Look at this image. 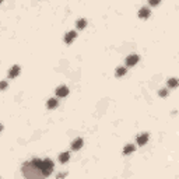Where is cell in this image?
<instances>
[{
  "label": "cell",
  "mask_w": 179,
  "mask_h": 179,
  "mask_svg": "<svg viewBox=\"0 0 179 179\" xmlns=\"http://www.w3.org/2000/svg\"><path fill=\"white\" fill-rule=\"evenodd\" d=\"M133 151H134V146H132V144H127V146L123 148V154H130Z\"/></svg>",
  "instance_id": "15"
},
{
  "label": "cell",
  "mask_w": 179,
  "mask_h": 179,
  "mask_svg": "<svg viewBox=\"0 0 179 179\" xmlns=\"http://www.w3.org/2000/svg\"><path fill=\"white\" fill-rule=\"evenodd\" d=\"M69 160H70V153H69V151H64V153H62V154L59 156V162L66 164Z\"/></svg>",
  "instance_id": "9"
},
{
  "label": "cell",
  "mask_w": 179,
  "mask_h": 179,
  "mask_svg": "<svg viewBox=\"0 0 179 179\" xmlns=\"http://www.w3.org/2000/svg\"><path fill=\"white\" fill-rule=\"evenodd\" d=\"M18 74H20V66L16 64V66H13V67L10 69V71H8V78H16Z\"/></svg>",
  "instance_id": "5"
},
{
  "label": "cell",
  "mask_w": 179,
  "mask_h": 179,
  "mask_svg": "<svg viewBox=\"0 0 179 179\" xmlns=\"http://www.w3.org/2000/svg\"><path fill=\"white\" fill-rule=\"evenodd\" d=\"M83 143H84V141H83V139H80V137H77L76 140H74V141H73V143H71V150H74V151H77V150H80V148L83 147Z\"/></svg>",
  "instance_id": "7"
},
{
  "label": "cell",
  "mask_w": 179,
  "mask_h": 179,
  "mask_svg": "<svg viewBox=\"0 0 179 179\" xmlns=\"http://www.w3.org/2000/svg\"><path fill=\"white\" fill-rule=\"evenodd\" d=\"M67 94H69V88H67V86H60L59 88H56V95L60 97V98L67 97Z\"/></svg>",
  "instance_id": "4"
},
{
  "label": "cell",
  "mask_w": 179,
  "mask_h": 179,
  "mask_svg": "<svg viewBox=\"0 0 179 179\" xmlns=\"http://www.w3.org/2000/svg\"><path fill=\"white\" fill-rule=\"evenodd\" d=\"M76 37H77V32L76 31H69L66 34V37H64V42H66V44H71Z\"/></svg>",
  "instance_id": "6"
},
{
  "label": "cell",
  "mask_w": 179,
  "mask_h": 179,
  "mask_svg": "<svg viewBox=\"0 0 179 179\" xmlns=\"http://www.w3.org/2000/svg\"><path fill=\"white\" fill-rule=\"evenodd\" d=\"M76 25H77L78 30H84L87 27V20H84V18H80L77 23H76Z\"/></svg>",
  "instance_id": "11"
},
{
  "label": "cell",
  "mask_w": 179,
  "mask_h": 179,
  "mask_svg": "<svg viewBox=\"0 0 179 179\" xmlns=\"http://www.w3.org/2000/svg\"><path fill=\"white\" fill-rule=\"evenodd\" d=\"M42 160L34 158L31 161H27L21 165V172L25 179H45L46 176L44 175V172L41 169Z\"/></svg>",
  "instance_id": "1"
},
{
  "label": "cell",
  "mask_w": 179,
  "mask_h": 179,
  "mask_svg": "<svg viewBox=\"0 0 179 179\" xmlns=\"http://www.w3.org/2000/svg\"><path fill=\"white\" fill-rule=\"evenodd\" d=\"M56 106H57V100H56V98H50V100H48V108L55 109Z\"/></svg>",
  "instance_id": "12"
},
{
  "label": "cell",
  "mask_w": 179,
  "mask_h": 179,
  "mask_svg": "<svg viewBox=\"0 0 179 179\" xmlns=\"http://www.w3.org/2000/svg\"><path fill=\"white\" fill-rule=\"evenodd\" d=\"M0 88H1V90H6V88H7V83H6V81H1V84H0Z\"/></svg>",
  "instance_id": "19"
},
{
  "label": "cell",
  "mask_w": 179,
  "mask_h": 179,
  "mask_svg": "<svg viewBox=\"0 0 179 179\" xmlns=\"http://www.w3.org/2000/svg\"><path fill=\"white\" fill-rule=\"evenodd\" d=\"M150 4L151 6H157V4H160V0H150Z\"/></svg>",
  "instance_id": "18"
},
{
  "label": "cell",
  "mask_w": 179,
  "mask_h": 179,
  "mask_svg": "<svg viewBox=\"0 0 179 179\" xmlns=\"http://www.w3.org/2000/svg\"><path fill=\"white\" fill-rule=\"evenodd\" d=\"M53 168H55V164L52 160H49V158H46V160H42V165H41V169H42V172H44V175L45 176H49L52 172H53Z\"/></svg>",
  "instance_id": "2"
},
{
  "label": "cell",
  "mask_w": 179,
  "mask_h": 179,
  "mask_svg": "<svg viewBox=\"0 0 179 179\" xmlns=\"http://www.w3.org/2000/svg\"><path fill=\"white\" fill-rule=\"evenodd\" d=\"M137 62H139V56L137 55H129L126 57V66H129V67H133Z\"/></svg>",
  "instance_id": "3"
},
{
  "label": "cell",
  "mask_w": 179,
  "mask_h": 179,
  "mask_svg": "<svg viewBox=\"0 0 179 179\" xmlns=\"http://www.w3.org/2000/svg\"><path fill=\"white\" fill-rule=\"evenodd\" d=\"M167 95H168V90H161V91H160V97H167Z\"/></svg>",
  "instance_id": "16"
},
{
  "label": "cell",
  "mask_w": 179,
  "mask_h": 179,
  "mask_svg": "<svg viewBox=\"0 0 179 179\" xmlns=\"http://www.w3.org/2000/svg\"><path fill=\"white\" fill-rule=\"evenodd\" d=\"M147 141H148V134L147 133H143V134H140V136L137 137V144H139V146H146Z\"/></svg>",
  "instance_id": "8"
},
{
  "label": "cell",
  "mask_w": 179,
  "mask_h": 179,
  "mask_svg": "<svg viewBox=\"0 0 179 179\" xmlns=\"http://www.w3.org/2000/svg\"><path fill=\"white\" fill-rule=\"evenodd\" d=\"M115 74H116V77H123L126 74V67H117Z\"/></svg>",
  "instance_id": "14"
},
{
  "label": "cell",
  "mask_w": 179,
  "mask_h": 179,
  "mask_svg": "<svg viewBox=\"0 0 179 179\" xmlns=\"http://www.w3.org/2000/svg\"><path fill=\"white\" fill-rule=\"evenodd\" d=\"M178 86H179V81L176 78H169V80H168V87H169V88H176Z\"/></svg>",
  "instance_id": "13"
},
{
  "label": "cell",
  "mask_w": 179,
  "mask_h": 179,
  "mask_svg": "<svg viewBox=\"0 0 179 179\" xmlns=\"http://www.w3.org/2000/svg\"><path fill=\"white\" fill-rule=\"evenodd\" d=\"M139 17H140V18H148V17H150V8L141 7L140 11H139Z\"/></svg>",
  "instance_id": "10"
},
{
  "label": "cell",
  "mask_w": 179,
  "mask_h": 179,
  "mask_svg": "<svg viewBox=\"0 0 179 179\" xmlns=\"http://www.w3.org/2000/svg\"><path fill=\"white\" fill-rule=\"evenodd\" d=\"M64 176H67V173H66V172H62V173H59V175L56 176V179H63Z\"/></svg>",
  "instance_id": "17"
}]
</instances>
